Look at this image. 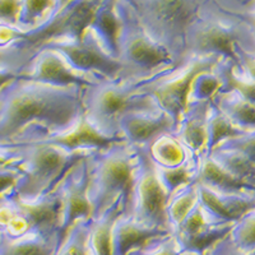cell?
<instances>
[{
  "label": "cell",
  "instance_id": "1",
  "mask_svg": "<svg viewBox=\"0 0 255 255\" xmlns=\"http://www.w3.org/2000/svg\"><path fill=\"white\" fill-rule=\"evenodd\" d=\"M79 87L18 78L0 90V144L44 140L67 131L84 115Z\"/></svg>",
  "mask_w": 255,
  "mask_h": 255
},
{
  "label": "cell",
  "instance_id": "2",
  "mask_svg": "<svg viewBox=\"0 0 255 255\" xmlns=\"http://www.w3.org/2000/svg\"><path fill=\"white\" fill-rule=\"evenodd\" d=\"M139 163L138 148L127 140L90 154L88 198L92 220L101 218L118 204L124 206L123 213L129 212Z\"/></svg>",
  "mask_w": 255,
  "mask_h": 255
},
{
  "label": "cell",
  "instance_id": "3",
  "mask_svg": "<svg viewBox=\"0 0 255 255\" xmlns=\"http://www.w3.org/2000/svg\"><path fill=\"white\" fill-rule=\"evenodd\" d=\"M239 47L255 54V35L250 27L215 0L202 1L199 14L186 33V56L216 55L238 63Z\"/></svg>",
  "mask_w": 255,
  "mask_h": 255
},
{
  "label": "cell",
  "instance_id": "4",
  "mask_svg": "<svg viewBox=\"0 0 255 255\" xmlns=\"http://www.w3.org/2000/svg\"><path fill=\"white\" fill-rule=\"evenodd\" d=\"M122 31L116 59L120 63L119 81L138 86L179 65L174 56L143 31L129 1H118Z\"/></svg>",
  "mask_w": 255,
  "mask_h": 255
},
{
  "label": "cell",
  "instance_id": "5",
  "mask_svg": "<svg viewBox=\"0 0 255 255\" xmlns=\"http://www.w3.org/2000/svg\"><path fill=\"white\" fill-rule=\"evenodd\" d=\"M8 145L19 157L17 163L22 180L13 197L32 202L52 191L64 175L79 159L93 152H72L45 140Z\"/></svg>",
  "mask_w": 255,
  "mask_h": 255
},
{
  "label": "cell",
  "instance_id": "6",
  "mask_svg": "<svg viewBox=\"0 0 255 255\" xmlns=\"http://www.w3.org/2000/svg\"><path fill=\"white\" fill-rule=\"evenodd\" d=\"M84 115L111 138L124 139L120 120L131 113H159L156 100L140 92L136 86L114 79H101L82 90Z\"/></svg>",
  "mask_w": 255,
  "mask_h": 255
},
{
  "label": "cell",
  "instance_id": "7",
  "mask_svg": "<svg viewBox=\"0 0 255 255\" xmlns=\"http://www.w3.org/2000/svg\"><path fill=\"white\" fill-rule=\"evenodd\" d=\"M129 3L143 31L181 63L186 58V33L199 14L202 1L133 0Z\"/></svg>",
  "mask_w": 255,
  "mask_h": 255
},
{
  "label": "cell",
  "instance_id": "8",
  "mask_svg": "<svg viewBox=\"0 0 255 255\" xmlns=\"http://www.w3.org/2000/svg\"><path fill=\"white\" fill-rule=\"evenodd\" d=\"M221 59L223 58L216 55L186 56L174 69L136 87L140 92L152 96L159 109L180 124L189 109V95L194 79L200 73L215 68Z\"/></svg>",
  "mask_w": 255,
  "mask_h": 255
},
{
  "label": "cell",
  "instance_id": "9",
  "mask_svg": "<svg viewBox=\"0 0 255 255\" xmlns=\"http://www.w3.org/2000/svg\"><path fill=\"white\" fill-rule=\"evenodd\" d=\"M140 163L130 209L124 215L130 216L136 222L151 229L163 230L172 234L167 217V203L170 194L159 179L158 171L152 161L140 149Z\"/></svg>",
  "mask_w": 255,
  "mask_h": 255
},
{
  "label": "cell",
  "instance_id": "10",
  "mask_svg": "<svg viewBox=\"0 0 255 255\" xmlns=\"http://www.w3.org/2000/svg\"><path fill=\"white\" fill-rule=\"evenodd\" d=\"M101 1H59L55 13L46 23L27 32L24 40L40 50L45 45L65 38H79L90 27Z\"/></svg>",
  "mask_w": 255,
  "mask_h": 255
},
{
  "label": "cell",
  "instance_id": "11",
  "mask_svg": "<svg viewBox=\"0 0 255 255\" xmlns=\"http://www.w3.org/2000/svg\"><path fill=\"white\" fill-rule=\"evenodd\" d=\"M44 47H51L61 52L69 60L73 67L82 72L93 73L105 79L119 81L120 63L111 56L104 49L99 41L96 40L86 29L79 38H65L50 42Z\"/></svg>",
  "mask_w": 255,
  "mask_h": 255
},
{
  "label": "cell",
  "instance_id": "12",
  "mask_svg": "<svg viewBox=\"0 0 255 255\" xmlns=\"http://www.w3.org/2000/svg\"><path fill=\"white\" fill-rule=\"evenodd\" d=\"M20 78L51 84L56 87L79 88H86L105 79L93 73L77 69L61 52L51 47H41L22 73Z\"/></svg>",
  "mask_w": 255,
  "mask_h": 255
},
{
  "label": "cell",
  "instance_id": "13",
  "mask_svg": "<svg viewBox=\"0 0 255 255\" xmlns=\"http://www.w3.org/2000/svg\"><path fill=\"white\" fill-rule=\"evenodd\" d=\"M88 157L74 163L55 188L63 204V239L76 223L92 220V207L88 198Z\"/></svg>",
  "mask_w": 255,
  "mask_h": 255
},
{
  "label": "cell",
  "instance_id": "14",
  "mask_svg": "<svg viewBox=\"0 0 255 255\" xmlns=\"http://www.w3.org/2000/svg\"><path fill=\"white\" fill-rule=\"evenodd\" d=\"M176 120L165 111L131 113L120 120V134L128 143L142 148L163 134H176Z\"/></svg>",
  "mask_w": 255,
  "mask_h": 255
},
{
  "label": "cell",
  "instance_id": "15",
  "mask_svg": "<svg viewBox=\"0 0 255 255\" xmlns=\"http://www.w3.org/2000/svg\"><path fill=\"white\" fill-rule=\"evenodd\" d=\"M168 235L172 234L144 226L130 216L122 213L116 218L111 234L113 255H134L149 244Z\"/></svg>",
  "mask_w": 255,
  "mask_h": 255
},
{
  "label": "cell",
  "instance_id": "16",
  "mask_svg": "<svg viewBox=\"0 0 255 255\" xmlns=\"http://www.w3.org/2000/svg\"><path fill=\"white\" fill-rule=\"evenodd\" d=\"M44 140L60 145L72 152H97L110 148L115 143L122 142L124 139H118V138H111L106 135L87 119V116L83 115L67 131L59 135L50 136Z\"/></svg>",
  "mask_w": 255,
  "mask_h": 255
},
{
  "label": "cell",
  "instance_id": "17",
  "mask_svg": "<svg viewBox=\"0 0 255 255\" xmlns=\"http://www.w3.org/2000/svg\"><path fill=\"white\" fill-rule=\"evenodd\" d=\"M199 203L216 222L236 223L249 212L255 209V197L220 194L198 184Z\"/></svg>",
  "mask_w": 255,
  "mask_h": 255
},
{
  "label": "cell",
  "instance_id": "18",
  "mask_svg": "<svg viewBox=\"0 0 255 255\" xmlns=\"http://www.w3.org/2000/svg\"><path fill=\"white\" fill-rule=\"evenodd\" d=\"M211 102H197L189 106L175 135L181 144L199 161L208 156V113Z\"/></svg>",
  "mask_w": 255,
  "mask_h": 255
},
{
  "label": "cell",
  "instance_id": "19",
  "mask_svg": "<svg viewBox=\"0 0 255 255\" xmlns=\"http://www.w3.org/2000/svg\"><path fill=\"white\" fill-rule=\"evenodd\" d=\"M195 183L207 186L220 194L255 197V188L247 185L235 176H232L211 156H206L198 161V175Z\"/></svg>",
  "mask_w": 255,
  "mask_h": 255
},
{
  "label": "cell",
  "instance_id": "20",
  "mask_svg": "<svg viewBox=\"0 0 255 255\" xmlns=\"http://www.w3.org/2000/svg\"><path fill=\"white\" fill-rule=\"evenodd\" d=\"M37 51L24 38L0 46V90L22 77V73Z\"/></svg>",
  "mask_w": 255,
  "mask_h": 255
},
{
  "label": "cell",
  "instance_id": "21",
  "mask_svg": "<svg viewBox=\"0 0 255 255\" xmlns=\"http://www.w3.org/2000/svg\"><path fill=\"white\" fill-rule=\"evenodd\" d=\"M138 149H140L157 167H177L193 157L175 134H163Z\"/></svg>",
  "mask_w": 255,
  "mask_h": 255
},
{
  "label": "cell",
  "instance_id": "22",
  "mask_svg": "<svg viewBox=\"0 0 255 255\" xmlns=\"http://www.w3.org/2000/svg\"><path fill=\"white\" fill-rule=\"evenodd\" d=\"M212 104L227 119L243 131L255 130V104L250 102L236 91L222 92L213 99Z\"/></svg>",
  "mask_w": 255,
  "mask_h": 255
},
{
  "label": "cell",
  "instance_id": "23",
  "mask_svg": "<svg viewBox=\"0 0 255 255\" xmlns=\"http://www.w3.org/2000/svg\"><path fill=\"white\" fill-rule=\"evenodd\" d=\"M60 241L35 234L10 238L0 234V255H56Z\"/></svg>",
  "mask_w": 255,
  "mask_h": 255
},
{
  "label": "cell",
  "instance_id": "24",
  "mask_svg": "<svg viewBox=\"0 0 255 255\" xmlns=\"http://www.w3.org/2000/svg\"><path fill=\"white\" fill-rule=\"evenodd\" d=\"M124 212V206L118 204L105 216L90 221V245L93 255H113L111 234L116 218Z\"/></svg>",
  "mask_w": 255,
  "mask_h": 255
},
{
  "label": "cell",
  "instance_id": "25",
  "mask_svg": "<svg viewBox=\"0 0 255 255\" xmlns=\"http://www.w3.org/2000/svg\"><path fill=\"white\" fill-rule=\"evenodd\" d=\"M209 156L222 166L232 176L247 185L255 188V162L235 151L213 149Z\"/></svg>",
  "mask_w": 255,
  "mask_h": 255
},
{
  "label": "cell",
  "instance_id": "26",
  "mask_svg": "<svg viewBox=\"0 0 255 255\" xmlns=\"http://www.w3.org/2000/svg\"><path fill=\"white\" fill-rule=\"evenodd\" d=\"M198 203H199V190L197 183L180 189L170 197L167 203V217L172 234Z\"/></svg>",
  "mask_w": 255,
  "mask_h": 255
},
{
  "label": "cell",
  "instance_id": "27",
  "mask_svg": "<svg viewBox=\"0 0 255 255\" xmlns=\"http://www.w3.org/2000/svg\"><path fill=\"white\" fill-rule=\"evenodd\" d=\"M159 179L162 181L163 186L168 191V194L171 197L175 194L177 190L195 184L198 175V159L191 157L183 165L177 166V167L165 168V167H157Z\"/></svg>",
  "mask_w": 255,
  "mask_h": 255
},
{
  "label": "cell",
  "instance_id": "28",
  "mask_svg": "<svg viewBox=\"0 0 255 255\" xmlns=\"http://www.w3.org/2000/svg\"><path fill=\"white\" fill-rule=\"evenodd\" d=\"M207 125H208V144H207L208 156L221 142L245 133L232 124L212 102L211 108H209L208 124Z\"/></svg>",
  "mask_w": 255,
  "mask_h": 255
},
{
  "label": "cell",
  "instance_id": "29",
  "mask_svg": "<svg viewBox=\"0 0 255 255\" xmlns=\"http://www.w3.org/2000/svg\"><path fill=\"white\" fill-rule=\"evenodd\" d=\"M56 255H93L90 245V222L76 223L63 239Z\"/></svg>",
  "mask_w": 255,
  "mask_h": 255
},
{
  "label": "cell",
  "instance_id": "30",
  "mask_svg": "<svg viewBox=\"0 0 255 255\" xmlns=\"http://www.w3.org/2000/svg\"><path fill=\"white\" fill-rule=\"evenodd\" d=\"M230 238L241 252H255V209L235 223Z\"/></svg>",
  "mask_w": 255,
  "mask_h": 255
},
{
  "label": "cell",
  "instance_id": "31",
  "mask_svg": "<svg viewBox=\"0 0 255 255\" xmlns=\"http://www.w3.org/2000/svg\"><path fill=\"white\" fill-rule=\"evenodd\" d=\"M215 149L239 152L255 162V130L245 131L241 135L223 140Z\"/></svg>",
  "mask_w": 255,
  "mask_h": 255
},
{
  "label": "cell",
  "instance_id": "32",
  "mask_svg": "<svg viewBox=\"0 0 255 255\" xmlns=\"http://www.w3.org/2000/svg\"><path fill=\"white\" fill-rule=\"evenodd\" d=\"M217 3L226 9L227 12L238 15L250 27L255 35V0L243 1V0H217Z\"/></svg>",
  "mask_w": 255,
  "mask_h": 255
},
{
  "label": "cell",
  "instance_id": "33",
  "mask_svg": "<svg viewBox=\"0 0 255 255\" xmlns=\"http://www.w3.org/2000/svg\"><path fill=\"white\" fill-rule=\"evenodd\" d=\"M134 255H185L179 244L175 240L174 235H168L163 239L149 244L148 247L142 249L140 252L135 253Z\"/></svg>",
  "mask_w": 255,
  "mask_h": 255
},
{
  "label": "cell",
  "instance_id": "34",
  "mask_svg": "<svg viewBox=\"0 0 255 255\" xmlns=\"http://www.w3.org/2000/svg\"><path fill=\"white\" fill-rule=\"evenodd\" d=\"M22 5L23 1H10V0L0 1V24L18 28Z\"/></svg>",
  "mask_w": 255,
  "mask_h": 255
},
{
  "label": "cell",
  "instance_id": "35",
  "mask_svg": "<svg viewBox=\"0 0 255 255\" xmlns=\"http://www.w3.org/2000/svg\"><path fill=\"white\" fill-rule=\"evenodd\" d=\"M204 255H255L254 253H244L236 247L231 238L226 236L221 241H218L215 247L211 248Z\"/></svg>",
  "mask_w": 255,
  "mask_h": 255
},
{
  "label": "cell",
  "instance_id": "36",
  "mask_svg": "<svg viewBox=\"0 0 255 255\" xmlns=\"http://www.w3.org/2000/svg\"><path fill=\"white\" fill-rule=\"evenodd\" d=\"M236 60L244 73L253 81H255V54H249L241 47H239L236 51Z\"/></svg>",
  "mask_w": 255,
  "mask_h": 255
},
{
  "label": "cell",
  "instance_id": "37",
  "mask_svg": "<svg viewBox=\"0 0 255 255\" xmlns=\"http://www.w3.org/2000/svg\"><path fill=\"white\" fill-rule=\"evenodd\" d=\"M19 162V157L8 145H0V167Z\"/></svg>",
  "mask_w": 255,
  "mask_h": 255
}]
</instances>
